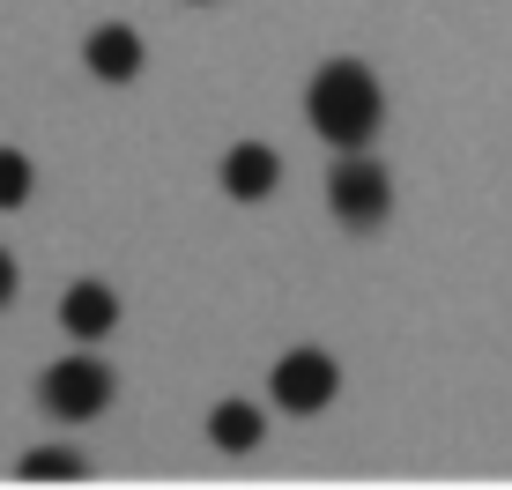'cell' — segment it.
Returning a JSON list of instances; mask_svg holds the SVG:
<instances>
[{"label": "cell", "mask_w": 512, "mask_h": 490, "mask_svg": "<svg viewBox=\"0 0 512 490\" xmlns=\"http://www.w3.org/2000/svg\"><path fill=\"white\" fill-rule=\"evenodd\" d=\"M112 394H119V379H112V364H97V357H60V364H45V379H38V409L60 416V424L104 416Z\"/></svg>", "instance_id": "3"}, {"label": "cell", "mask_w": 512, "mask_h": 490, "mask_svg": "<svg viewBox=\"0 0 512 490\" xmlns=\"http://www.w3.org/2000/svg\"><path fill=\"white\" fill-rule=\"evenodd\" d=\"M30 186H38V164L23 149H0V208H23Z\"/></svg>", "instance_id": "9"}, {"label": "cell", "mask_w": 512, "mask_h": 490, "mask_svg": "<svg viewBox=\"0 0 512 490\" xmlns=\"http://www.w3.org/2000/svg\"><path fill=\"white\" fill-rule=\"evenodd\" d=\"M23 476L30 483H45V476H90V461L67 453V446H38V453H23Z\"/></svg>", "instance_id": "10"}, {"label": "cell", "mask_w": 512, "mask_h": 490, "mask_svg": "<svg viewBox=\"0 0 512 490\" xmlns=\"http://www.w3.org/2000/svg\"><path fill=\"white\" fill-rule=\"evenodd\" d=\"M15 290H23V275H15V253H8V245H0V312L15 305Z\"/></svg>", "instance_id": "11"}, {"label": "cell", "mask_w": 512, "mask_h": 490, "mask_svg": "<svg viewBox=\"0 0 512 490\" xmlns=\"http://www.w3.org/2000/svg\"><path fill=\"white\" fill-rule=\"evenodd\" d=\"M82 67H90L97 82H112V90H119V82L141 75V38H134L127 23H104V30H90V38H82Z\"/></svg>", "instance_id": "7"}, {"label": "cell", "mask_w": 512, "mask_h": 490, "mask_svg": "<svg viewBox=\"0 0 512 490\" xmlns=\"http://www.w3.org/2000/svg\"><path fill=\"white\" fill-rule=\"evenodd\" d=\"M275 186H282V156L268 142H238L223 156V194L231 201H268Z\"/></svg>", "instance_id": "6"}, {"label": "cell", "mask_w": 512, "mask_h": 490, "mask_svg": "<svg viewBox=\"0 0 512 490\" xmlns=\"http://www.w3.org/2000/svg\"><path fill=\"white\" fill-rule=\"evenodd\" d=\"M327 208H334L342 231H379V223L394 216V179H386V164L342 149V164L327 171Z\"/></svg>", "instance_id": "2"}, {"label": "cell", "mask_w": 512, "mask_h": 490, "mask_svg": "<svg viewBox=\"0 0 512 490\" xmlns=\"http://www.w3.org/2000/svg\"><path fill=\"white\" fill-rule=\"evenodd\" d=\"M60 320H67L75 342H104L119 327V290L97 283V275H82V283H67V297H60Z\"/></svg>", "instance_id": "5"}, {"label": "cell", "mask_w": 512, "mask_h": 490, "mask_svg": "<svg viewBox=\"0 0 512 490\" xmlns=\"http://www.w3.org/2000/svg\"><path fill=\"white\" fill-rule=\"evenodd\" d=\"M268 394H275V409H290V416H320L327 401L342 394V372H334L327 349H290L268 372Z\"/></svg>", "instance_id": "4"}, {"label": "cell", "mask_w": 512, "mask_h": 490, "mask_svg": "<svg viewBox=\"0 0 512 490\" xmlns=\"http://www.w3.org/2000/svg\"><path fill=\"white\" fill-rule=\"evenodd\" d=\"M193 8H208V0H193Z\"/></svg>", "instance_id": "12"}, {"label": "cell", "mask_w": 512, "mask_h": 490, "mask_svg": "<svg viewBox=\"0 0 512 490\" xmlns=\"http://www.w3.org/2000/svg\"><path fill=\"white\" fill-rule=\"evenodd\" d=\"M305 119H312V134L334 149H364L379 134V119H386V90H379V75L364 60H327L320 75H312V90H305Z\"/></svg>", "instance_id": "1"}, {"label": "cell", "mask_w": 512, "mask_h": 490, "mask_svg": "<svg viewBox=\"0 0 512 490\" xmlns=\"http://www.w3.org/2000/svg\"><path fill=\"white\" fill-rule=\"evenodd\" d=\"M208 439L223 453H253L260 446V409L253 401H216V409H208Z\"/></svg>", "instance_id": "8"}]
</instances>
